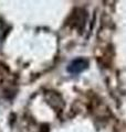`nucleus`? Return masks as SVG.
<instances>
[{
  "mask_svg": "<svg viewBox=\"0 0 126 132\" xmlns=\"http://www.w3.org/2000/svg\"><path fill=\"white\" fill-rule=\"evenodd\" d=\"M3 30H5V24H3V22L0 21V39L5 35V32H2Z\"/></svg>",
  "mask_w": 126,
  "mask_h": 132,
  "instance_id": "obj_2",
  "label": "nucleus"
},
{
  "mask_svg": "<svg viewBox=\"0 0 126 132\" xmlns=\"http://www.w3.org/2000/svg\"><path fill=\"white\" fill-rule=\"evenodd\" d=\"M87 66H89V62L86 60L76 59L70 63V65L68 66V72L71 74H79L83 72L84 69H86Z\"/></svg>",
  "mask_w": 126,
  "mask_h": 132,
  "instance_id": "obj_1",
  "label": "nucleus"
}]
</instances>
